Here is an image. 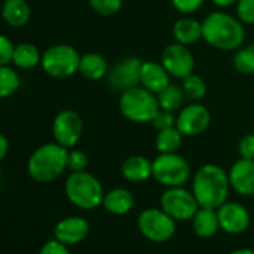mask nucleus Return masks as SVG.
Returning a JSON list of instances; mask_svg holds the SVG:
<instances>
[{
    "instance_id": "nucleus-1",
    "label": "nucleus",
    "mask_w": 254,
    "mask_h": 254,
    "mask_svg": "<svg viewBox=\"0 0 254 254\" xmlns=\"http://www.w3.org/2000/svg\"><path fill=\"white\" fill-rule=\"evenodd\" d=\"M202 39L220 51H236L245 41L244 23L226 12H211L202 21Z\"/></svg>"
},
{
    "instance_id": "nucleus-2",
    "label": "nucleus",
    "mask_w": 254,
    "mask_h": 254,
    "mask_svg": "<svg viewBox=\"0 0 254 254\" xmlns=\"http://www.w3.org/2000/svg\"><path fill=\"white\" fill-rule=\"evenodd\" d=\"M229 174L218 165L206 163L193 175V194L199 206L220 208L229 199Z\"/></svg>"
},
{
    "instance_id": "nucleus-3",
    "label": "nucleus",
    "mask_w": 254,
    "mask_h": 254,
    "mask_svg": "<svg viewBox=\"0 0 254 254\" xmlns=\"http://www.w3.org/2000/svg\"><path fill=\"white\" fill-rule=\"evenodd\" d=\"M67 153L69 150L56 141L38 147L27 160L30 178L41 184L56 181L67 169Z\"/></svg>"
},
{
    "instance_id": "nucleus-4",
    "label": "nucleus",
    "mask_w": 254,
    "mask_h": 254,
    "mask_svg": "<svg viewBox=\"0 0 254 254\" xmlns=\"http://www.w3.org/2000/svg\"><path fill=\"white\" fill-rule=\"evenodd\" d=\"M118 106L124 118L138 124L151 123L160 109L157 94L142 85H136L120 93Z\"/></svg>"
},
{
    "instance_id": "nucleus-5",
    "label": "nucleus",
    "mask_w": 254,
    "mask_h": 254,
    "mask_svg": "<svg viewBox=\"0 0 254 254\" xmlns=\"http://www.w3.org/2000/svg\"><path fill=\"white\" fill-rule=\"evenodd\" d=\"M64 193L70 203L81 209H94L103 202L102 183L90 172H70L64 183Z\"/></svg>"
},
{
    "instance_id": "nucleus-6",
    "label": "nucleus",
    "mask_w": 254,
    "mask_h": 254,
    "mask_svg": "<svg viewBox=\"0 0 254 254\" xmlns=\"http://www.w3.org/2000/svg\"><path fill=\"white\" fill-rule=\"evenodd\" d=\"M79 60L81 56L76 48L67 44H57L42 53L41 66L48 76L64 79L79 70Z\"/></svg>"
},
{
    "instance_id": "nucleus-7",
    "label": "nucleus",
    "mask_w": 254,
    "mask_h": 254,
    "mask_svg": "<svg viewBox=\"0 0 254 254\" xmlns=\"http://www.w3.org/2000/svg\"><path fill=\"white\" fill-rule=\"evenodd\" d=\"M153 178L165 187H183L191 178V168L178 153H159L153 160Z\"/></svg>"
},
{
    "instance_id": "nucleus-8",
    "label": "nucleus",
    "mask_w": 254,
    "mask_h": 254,
    "mask_svg": "<svg viewBox=\"0 0 254 254\" xmlns=\"http://www.w3.org/2000/svg\"><path fill=\"white\" fill-rule=\"evenodd\" d=\"M138 229L144 238L151 242H166L177 230L175 220L162 208H148L138 215Z\"/></svg>"
},
{
    "instance_id": "nucleus-9",
    "label": "nucleus",
    "mask_w": 254,
    "mask_h": 254,
    "mask_svg": "<svg viewBox=\"0 0 254 254\" xmlns=\"http://www.w3.org/2000/svg\"><path fill=\"white\" fill-rule=\"evenodd\" d=\"M160 208L175 221H187L193 218L199 209V203L193 191H189L184 187H168L162 193Z\"/></svg>"
},
{
    "instance_id": "nucleus-10",
    "label": "nucleus",
    "mask_w": 254,
    "mask_h": 254,
    "mask_svg": "<svg viewBox=\"0 0 254 254\" xmlns=\"http://www.w3.org/2000/svg\"><path fill=\"white\" fill-rule=\"evenodd\" d=\"M84 130L81 115L73 109L60 111L53 121V136L57 144L70 150L79 142Z\"/></svg>"
},
{
    "instance_id": "nucleus-11",
    "label": "nucleus",
    "mask_w": 254,
    "mask_h": 254,
    "mask_svg": "<svg viewBox=\"0 0 254 254\" xmlns=\"http://www.w3.org/2000/svg\"><path fill=\"white\" fill-rule=\"evenodd\" d=\"M141 67L142 60L138 57H126L109 67L106 79L112 90L126 91L132 87L141 85Z\"/></svg>"
},
{
    "instance_id": "nucleus-12",
    "label": "nucleus",
    "mask_w": 254,
    "mask_h": 254,
    "mask_svg": "<svg viewBox=\"0 0 254 254\" xmlns=\"http://www.w3.org/2000/svg\"><path fill=\"white\" fill-rule=\"evenodd\" d=\"M211 124V112L209 109L199 103L193 102L187 106H183L177 115V127L184 135V138L199 136L206 132Z\"/></svg>"
},
{
    "instance_id": "nucleus-13",
    "label": "nucleus",
    "mask_w": 254,
    "mask_h": 254,
    "mask_svg": "<svg viewBox=\"0 0 254 254\" xmlns=\"http://www.w3.org/2000/svg\"><path fill=\"white\" fill-rule=\"evenodd\" d=\"M160 63L168 70V73L177 79H184L194 70V56L187 45L174 42L168 45L163 53Z\"/></svg>"
},
{
    "instance_id": "nucleus-14",
    "label": "nucleus",
    "mask_w": 254,
    "mask_h": 254,
    "mask_svg": "<svg viewBox=\"0 0 254 254\" xmlns=\"http://www.w3.org/2000/svg\"><path fill=\"white\" fill-rule=\"evenodd\" d=\"M217 215L220 229L229 235H239L250 226V212L238 202H224L217 208Z\"/></svg>"
},
{
    "instance_id": "nucleus-15",
    "label": "nucleus",
    "mask_w": 254,
    "mask_h": 254,
    "mask_svg": "<svg viewBox=\"0 0 254 254\" xmlns=\"http://www.w3.org/2000/svg\"><path fill=\"white\" fill-rule=\"evenodd\" d=\"M90 232L88 221L79 215H70L60 220L54 227V238L64 245H75L82 242Z\"/></svg>"
},
{
    "instance_id": "nucleus-16",
    "label": "nucleus",
    "mask_w": 254,
    "mask_h": 254,
    "mask_svg": "<svg viewBox=\"0 0 254 254\" xmlns=\"http://www.w3.org/2000/svg\"><path fill=\"white\" fill-rule=\"evenodd\" d=\"M230 187L241 196L254 194V160L242 159L236 160L229 171Z\"/></svg>"
},
{
    "instance_id": "nucleus-17",
    "label": "nucleus",
    "mask_w": 254,
    "mask_h": 254,
    "mask_svg": "<svg viewBox=\"0 0 254 254\" xmlns=\"http://www.w3.org/2000/svg\"><path fill=\"white\" fill-rule=\"evenodd\" d=\"M169 78H171V75L168 73V70L163 67L162 63H157L153 60L142 62L141 85L145 87L147 90H150L151 93L159 94L162 90H165L171 84Z\"/></svg>"
},
{
    "instance_id": "nucleus-18",
    "label": "nucleus",
    "mask_w": 254,
    "mask_h": 254,
    "mask_svg": "<svg viewBox=\"0 0 254 254\" xmlns=\"http://www.w3.org/2000/svg\"><path fill=\"white\" fill-rule=\"evenodd\" d=\"M121 175L130 183H144L153 177V162L139 154L129 156L121 163Z\"/></svg>"
},
{
    "instance_id": "nucleus-19",
    "label": "nucleus",
    "mask_w": 254,
    "mask_h": 254,
    "mask_svg": "<svg viewBox=\"0 0 254 254\" xmlns=\"http://www.w3.org/2000/svg\"><path fill=\"white\" fill-rule=\"evenodd\" d=\"M102 205L109 214L126 215L135 206V196L130 190L123 189V187H115L109 190L108 193H105Z\"/></svg>"
},
{
    "instance_id": "nucleus-20",
    "label": "nucleus",
    "mask_w": 254,
    "mask_h": 254,
    "mask_svg": "<svg viewBox=\"0 0 254 254\" xmlns=\"http://www.w3.org/2000/svg\"><path fill=\"white\" fill-rule=\"evenodd\" d=\"M32 17V9L27 0H5L2 5V18L14 29L24 27Z\"/></svg>"
},
{
    "instance_id": "nucleus-21",
    "label": "nucleus",
    "mask_w": 254,
    "mask_h": 254,
    "mask_svg": "<svg viewBox=\"0 0 254 254\" xmlns=\"http://www.w3.org/2000/svg\"><path fill=\"white\" fill-rule=\"evenodd\" d=\"M191 227L199 238H212L220 229L217 209L199 206V209L191 218Z\"/></svg>"
},
{
    "instance_id": "nucleus-22",
    "label": "nucleus",
    "mask_w": 254,
    "mask_h": 254,
    "mask_svg": "<svg viewBox=\"0 0 254 254\" xmlns=\"http://www.w3.org/2000/svg\"><path fill=\"white\" fill-rule=\"evenodd\" d=\"M172 35L175 38V42L183 45H191L202 39V23L186 15L175 21L172 27Z\"/></svg>"
},
{
    "instance_id": "nucleus-23",
    "label": "nucleus",
    "mask_w": 254,
    "mask_h": 254,
    "mask_svg": "<svg viewBox=\"0 0 254 254\" xmlns=\"http://www.w3.org/2000/svg\"><path fill=\"white\" fill-rule=\"evenodd\" d=\"M109 70V64L106 59L99 53H85L81 56L79 60V73L90 79V81H99L106 78Z\"/></svg>"
},
{
    "instance_id": "nucleus-24",
    "label": "nucleus",
    "mask_w": 254,
    "mask_h": 254,
    "mask_svg": "<svg viewBox=\"0 0 254 254\" xmlns=\"http://www.w3.org/2000/svg\"><path fill=\"white\" fill-rule=\"evenodd\" d=\"M42 60V53L35 44L30 42H21L15 45L14 48V56H12V63L15 67L29 70L41 64Z\"/></svg>"
},
{
    "instance_id": "nucleus-25",
    "label": "nucleus",
    "mask_w": 254,
    "mask_h": 254,
    "mask_svg": "<svg viewBox=\"0 0 254 254\" xmlns=\"http://www.w3.org/2000/svg\"><path fill=\"white\" fill-rule=\"evenodd\" d=\"M184 135L178 130V127H169L165 130H159L156 136V150L163 154V153H177L180 147L183 145Z\"/></svg>"
},
{
    "instance_id": "nucleus-26",
    "label": "nucleus",
    "mask_w": 254,
    "mask_h": 254,
    "mask_svg": "<svg viewBox=\"0 0 254 254\" xmlns=\"http://www.w3.org/2000/svg\"><path fill=\"white\" fill-rule=\"evenodd\" d=\"M187 97H186L183 88L180 85H177V84H169L165 90H162L157 94L160 109L171 111V112H175V111L181 109Z\"/></svg>"
},
{
    "instance_id": "nucleus-27",
    "label": "nucleus",
    "mask_w": 254,
    "mask_h": 254,
    "mask_svg": "<svg viewBox=\"0 0 254 254\" xmlns=\"http://www.w3.org/2000/svg\"><path fill=\"white\" fill-rule=\"evenodd\" d=\"M21 79L18 72L9 64L0 66V100L8 99L18 91Z\"/></svg>"
},
{
    "instance_id": "nucleus-28",
    "label": "nucleus",
    "mask_w": 254,
    "mask_h": 254,
    "mask_svg": "<svg viewBox=\"0 0 254 254\" xmlns=\"http://www.w3.org/2000/svg\"><path fill=\"white\" fill-rule=\"evenodd\" d=\"M233 67L241 75L254 73V45L241 47L233 56Z\"/></svg>"
},
{
    "instance_id": "nucleus-29",
    "label": "nucleus",
    "mask_w": 254,
    "mask_h": 254,
    "mask_svg": "<svg viewBox=\"0 0 254 254\" xmlns=\"http://www.w3.org/2000/svg\"><path fill=\"white\" fill-rule=\"evenodd\" d=\"M181 88H183L186 97L193 102H199L206 94V82L200 75H196V73L186 76L183 79Z\"/></svg>"
},
{
    "instance_id": "nucleus-30",
    "label": "nucleus",
    "mask_w": 254,
    "mask_h": 254,
    "mask_svg": "<svg viewBox=\"0 0 254 254\" xmlns=\"http://www.w3.org/2000/svg\"><path fill=\"white\" fill-rule=\"evenodd\" d=\"M90 8L102 17H112L123 8V0H88Z\"/></svg>"
},
{
    "instance_id": "nucleus-31",
    "label": "nucleus",
    "mask_w": 254,
    "mask_h": 254,
    "mask_svg": "<svg viewBox=\"0 0 254 254\" xmlns=\"http://www.w3.org/2000/svg\"><path fill=\"white\" fill-rule=\"evenodd\" d=\"M88 165V157L81 150H69L67 153V169L70 172H81L85 171Z\"/></svg>"
},
{
    "instance_id": "nucleus-32",
    "label": "nucleus",
    "mask_w": 254,
    "mask_h": 254,
    "mask_svg": "<svg viewBox=\"0 0 254 254\" xmlns=\"http://www.w3.org/2000/svg\"><path fill=\"white\" fill-rule=\"evenodd\" d=\"M236 17L244 24H254V0H238Z\"/></svg>"
},
{
    "instance_id": "nucleus-33",
    "label": "nucleus",
    "mask_w": 254,
    "mask_h": 254,
    "mask_svg": "<svg viewBox=\"0 0 254 254\" xmlns=\"http://www.w3.org/2000/svg\"><path fill=\"white\" fill-rule=\"evenodd\" d=\"M175 124H177V117L174 115V112L165 111V109H159V112L156 114V117L151 121V126L157 132L169 129V127H174Z\"/></svg>"
},
{
    "instance_id": "nucleus-34",
    "label": "nucleus",
    "mask_w": 254,
    "mask_h": 254,
    "mask_svg": "<svg viewBox=\"0 0 254 254\" xmlns=\"http://www.w3.org/2000/svg\"><path fill=\"white\" fill-rule=\"evenodd\" d=\"M171 2L177 12L183 15H190L202 8L205 0H171Z\"/></svg>"
},
{
    "instance_id": "nucleus-35",
    "label": "nucleus",
    "mask_w": 254,
    "mask_h": 254,
    "mask_svg": "<svg viewBox=\"0 0 254 254\" xmlns=\"http://www.w3.org/2000/svg\"><path fill=\"white\" fill-rule=\"evenodd\" d=\"M14 48L15 45L5 36L3 33H0V66H5L12 63V56H14Z\"/></svg>"
},
{
    "instance_id": "nucleus-36",
    "label": "nucleus",
    "mask_w": 254,
    "mask_h": 254,
    "mask_svg": "<svg viewBox=\"0 0 254 254\" xmlns=\"http://www.w3.org/2000/svg\"><path fill=\"white\" fill-rule=\"evenodd\" d=\"M238 153L242 159L254 160V135L248 133L241 138L238 144Z\"/></svg>"
},
{
    "instance_id": "nucleus-37",
    "label": "nucleus",
    "mask_w": 254,
    "mask_h": 254,
    "mask_svg": "<svg viewBox=\"0 0 254 254\" xmlns=\"http://www.w3.org/2000/svg\"><path fill=\"white\" fill-rule=\"evenodd\" d=\"M39 254H70V251H69L67 245H64L63 242H60L54 238L44 244Z\"/></svg>"
},
{
    "instance_id": "nucleus-38",
    "label": "nucleus",
    "mask_w": 254,
    "mask_h": 254,
    "mask_svg": "<svg viewBox=\"0 0 254 254\" xmlns=\"http://www.w3.org/2000/svg\"><path fill=\"white\" fill-rule=\"evenodd\" d=\"M9 153V139L5 133L0 132V162H2Z\"/></svg>"
},
{
    "instance_id": "nucleus-39",
    "label": "nucleus",
    "mask_w": 254,
    "mask_h": 254,
    "mask_svg": "<svg viewBox=\"0 0 254 254\" xmlns=\"http://www.w3.org/2000/svg\"><path fill=\"white\" fill-rule=\"evenodd\" d=\"M211 2L218 8H230L238 3V0H211Z\"/></svg>"
},
{
    "instance_id": "nucleus-40",
    "label": "nucleus",
    "mask_w": 254,
    "mask_h": 254,
    "mask_svg": "<svg viewBox=\"0 0 254 254\" xmlns=\"http://www.w3.org/2000/svg\"><path fill=\"white\" fill-rule=\"evenodd\" d=\"M229 254H254V250L251 248H239V250H235Z\"/></svg>"
},
{
    "instance_id": "nucleus-41",
    "label": "nucleus",
    "mask_w": 254,
    "mask_h": 254,
    "mask_svg": "<svg viewBox=\"0 0 254 254\" xmlns=\"http://www.w3.org/2000/svg\"><path fill=\"white\" fill-rule=\"evenodd\" d=\"M0 183H2V174H0Z\"/></svg>"
}]
</instances>
